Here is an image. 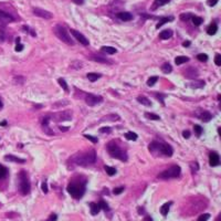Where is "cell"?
Masks as SVG:
<instances>
[{
  "instance_id": "1",
  "label": "cell",
  "mask_w": 221,
  "mask_h": 221,
  "mask_svg": "<svg viewBox=\"0 0 221 221\" xmlns=\"http://www.w3.org/2000/svg\"><path fill=\"white\" fill-rule=\"evenodd\" d=\"M86 188V178L83 176L74 177L67 185V192L74 199H81L85 194Z\"/></svg>"
},
{
  "instance_id": "2",
  "label": "cell",
  "mask_w": 221,
  "mask_h": 221,
  "mask_svg": "<svg viewBox=\"0 0 221 221\" xmlns=\"http://www.w3.org/2000/svg\"><path fill=\"white\" fill-rule=\"evenodd\" d=\"M96 160V153L94 149L86 151V153H80V154H75L73 157L70 158V161L73 164L71 168H73L74 166H81V167H87V166L92 165L95 163Z\"/></svg>"
},
{
  "instance_id": "3",
  "label": "cell",
  "mask_w": 221,
  "mask_h": 221,
  "mask_svg": "<svg viewBox=\"0 0 221 221\" xmlns=\"http://www.w3.org/2000/svg\"><path fill=\"white\" fill-rule=\"evenodd\" d=\"M148 148L154 154H160L164 155V156H167V157H172V154H174L172 146L168 145V144H163V143L153 142L149 144Z\"/></svg>"
},
{
  "instance_id": "4",
  "label": "cell",
  "mask_w": 221,
  "mask_h": 221,
  "mask_svg": "<svg viewBox=\"0 0 221 221\" xmlns=\"http://www.w3.org/2000/svg\"><path fill=\"white\" fill-rule=\"evenodd\" d=\"M106 148H107V151H108V154L111 155V157L116 158V159L122 160V161H126V160H127L126 151L123 150L115 142L108 143L107 146H106Z\"/></svg>"
},
{
  "instance_id": "5",
  "label": "cell",
  "mask_w": 221,
  "mask_h": 221,
  "mask_svg": "<svg viewBox=\"0 0 221 221\" xmlns=\"http://www.w3.org/2000/svg\"><path fill=\"white\" fill-rule=\"evenodd\" d=\"M18 180H19V191L21 192V195H28L31 189V186H30V181L29 178H28V175L24 170L19 172L18 175Z\"/></svg>"
},
{
  "instance_id": "6",
  "label": "cell",
  "mask_w": 221,
  "mask_h": 221,
  "mask_svg": "<svg viewBox=\"0 0 221 221\" xmlns=\"http://www.w3.org/2000/svg\"><path fill=\"white\" fill-rule=\"evenodd\" d=\"M54 33L60 40L63 41L64 43L69 44V45H73V44H74V41L71 39L69 32H67V29H65L63 26H61V24H56V26L54 27Z\"/></svg>"
},
{
  "instance_id": "7",
  "label": "cell",
  "mask_w": 221,
  "mask_h": 221,
  "mask_svg": "<svg viewBox=\"0 0 221 221\" xmlns=\"http://www.w3.org/2000/svg\"><path fill=\"white\" fill-rule=\"evenodd\" d=\"M180 172H181L180 167L178 165H174V166H172L170 168L161 172L157 177L160 178V179H165V180H167V179H170V178L179 177V176H180Z\"/></svg>"
},
{
  "instance_id": "8",
  "label": "cell",
  "mask_w": 221,
  "mask_h": 221,
  "mask_svg": "<svg viewBox=\"0 0 221 221\" xmlns=\"http://www.w3.org/2000/svg\"><path fill=\"white\" fill-rule=\"evenodd\" d=\"M49 117L51 121H54V122H67V121L72 119V112L71 111H62V112H58V113L50 114Z\"/></svg>"
},
{
  "instance_id": "9",
  "label": "cell",
  "mask_w": 221,
  "mask_h": 221,
  "mask_svg": "<svg viewBox=\"0 0 221 221\" xmlns=\"http://www.w3.org/2000/svg\"><path fill=\"white\" fill-rule=\"evenodd\" d=\"M103 102V97L100 95H94V94H86L85 95V103L89 106H95Z\"/></svg>"
},
{
  "instance_id": "10",
  "label": "cell",
  "mask_w": 221,
  "mask_h": 221,
  "mask_svg": "<svg viewBox=\"0 0 221 221\" xmlns=\"http://www.w3.org/2000/svg\"><path fill=\"white\" fill-rule=\"evenodd\" d=\"M71 31V33L73 34V37L75 38V40H78L80 42L81 44H83V45H89V40H87L86 38H85L84 35L82 34V33H80L79 31H76V30H74V29H71L70 30Z\"/></svg>"
},
{
  "instance_id": "11",
  "label": "cell",
  "mask_w": 221,
  "mask_h": 221,
  "mask_svg": "<svg viewBox=\"0 0 221 221\" xmlns=\"http://www.w3.org/2000/svg\"><path fill=\"white\" fill-rule=\"evenodd\" d=\"M13 20H15V18L12 17L11 15H9L7 12L0 10V24H8L10 22H12Z\"/></svg>"
},
{
  "instance_id": "12",
  "label": "cell",
  "mask_w": 221,
  "mask_h": 221,
  "mask_svg": "<svg viewBox=\"0 0 221 221\" xmlns=\"http://www.w3.org/2000/svg\"><path fill=\"white\" fill-rule=\"evenodd\" d=\"M33 13H34L35 16H38V17L44 18V19H51V18L53 17V15L51 12L47 11V10H43V9H40V8L33 9Z\"/></svg>"
},
{
  "instance_id": "13",
  "label": "cell",
  "mask_w": 221,
  "mask_h": 221,
  "mask_svg": "<svg viewBox=\"0 0 221 221\" xmlns=\"http://www.w3.org/2000/svg\"><path fill=\"white\" fill-rule=\"evenodd\" d=\"M183 74H185V76H186L187 79H196L199 73H198L197 69L191 67H188L186 71H183Z\"/></svg>"
},
{
  "instance_id": "14",
  "label": "cell",
  "mask_w": 221,
  "mask_h": 221,
  "mask_svg": "<svg viewBox=\"0 0 221 221\" xmlns=\"http://www.w3.org/2000/svg\"><path fill=\"white\" fill-rule=\"evenodd\" d=\"M209 164L211 167H216V166H218L220 164V158H219V155L217 153H211L209 155Z\"/></svg>"
},
{
  "instance_id": "15",
  "label": "cell",
  "mask_w": 221,
  "mask_h": 221,
  "mask_svg": "<svg viewBox=\"0 0 221 221\" xmlns=\"http://www.w3.org/2000/svg\"><path fill=\"white\" fill-rule=\"evenodd\" d=\"M197 116L205 123H208L210 119L212 118V115H211V114H210L208 111H201V113L200 114H197Z\"/></svg>"
},
{
  "instance_id": "16",
  "label": "cell",
  "mask_w": 221,
  "mask_h": 221,
  "mask_svg": "<svg viewBox=\"0 0 221 221\" xmlns=\"http://www.w3.org/2000/svg\"><path fill=\"white\" fill-rule=\"evenodd\" d=\"M119 116L117 114H110V115H106V116L102 117L100 119V122H115V121H118Z\"/></svg>"
},
{
  "instance_id": "17",
  "label": "cell",
  "mask_w": 221,
  "mask_h": 221,
  "mask_svg": "<svg viewBox=\"0 0 221 221\" xmlns=\"http://www.w3.org/2000/svg\"><path fill=\"white\" fill-rule=\"evenodd\" d=\"M5 160L7 161H13V163H20V164H24L26 160L22 159V158H19V157H16L13 155H6L5 156Z\"/></svg>"
},
{
  "instance_id": "18",
  "label": "cell",
  "mask_w": 221,
  "mask_h": 221,
  "mask_svg": "<svg viewBox=\"0 0 221 221\" xmlns=\"http://www.w3.org/2000/svg\"><path fill=\"white\" fill-rule=\"evenodd\" d=\"M117 17L122 21H129L133 19V15L129 12H119V13H117Z\"/></svg>"
},
{
  "instance_id": "19",
  "label": "cell",
  "mask_w": 221,
  "mask_h": 221,
  "mask_svg": "<svg viewBox=\"0 0 221 221\" xmlns=\"http://www.w3.org/2000/svg\"><path fill=\"white\" fill-rule=\"evenodd\" d=\"M169 1H170V0H155L153 6H151V10H156V9L159 8V7L164 6V5H167Z\"/></svg>"
},
{
  "instance_id": "20",
  "label": "cell",
  "mask_w": 221,
  "mask_h": 221,
  "mask_svg": "<svg viewBox=\"0 0 221 221\" xmlns=\"http://www.w3.org/2000/svg\"><path fill=\"white\" fill-rule=\"evenodd\" d=\"M172 37V30H164L159 33V39L161 40H168L169 38Z\"/></svg>"
},
{
  "instance_id": "21",
  "label": "cell",
  "mask_w": 221,
  "mask_h": 221,
  "mask_svg": "<svg viewBox=\"0 0 221 221\" xmlns=\"http://www.w3.org/2000/svg\"><path fill=\"white\" fill-rule=\"evenodd\" d=\"M90 210H91V215L96 216L97 213L100 212V210H101V208H100V205L99 204H95V202H91V204H90Z\"/></svg>"
},
{
  "instance_id": "22",
  "label": "cell",
  "mask_w": 221,
  "mask_h": 221,
  "mask_svg": "<svg viewBox=\"0 0 221 221\" xmlns=\"http://www.w3.org/2000/svg\"><path fill=\"white\" fill-rule=\"evenodd\" d=\"M217 31H218V26L216 24H211L208 28H207V33L209 35H213L217 33Z\"/></svg>"
},
{
  "instance_id": "23",
  "label": "cell",
  "mask_w": 221,
  "mask_h": 221,
  "mask_svg": "<svg viewBox=\"0 0 221 221\" xmlns=\"http://www.w3.org/2000/svg\"><path fill=\"white\" fill-rule=\"evenodd\" d=\"M172 205V202L170 201V202H166L165 205H163L161 206V208H160V213L163 216H167L168 215V211H169V208H170V206Z\"/></svg>"
},
{
  "instance_id": "24",
  "label": "cell",
  "mask_w": 221,
  "mask_h": 221,
  "mask_svg": "<svg viewBox=\"0 0 221 221\" xmlns=\"http://www.w3.org/2000/svg\"><path fill=\"white\" fill-rule=\"evenodd\" d=\"M189 86L192 87V89H201V87L205 86V81H194V82H190L189 83Z\"/></svg>"
},
{
  "instance_id": "25",
  "label": "cell",
  "mask_w": 221,
  "mask_h": 221,
  "mask_svg": "<svg viewBox=\"0 0 221 221\" xmlns=\"http://www.w3.org/2000/svg\"><path fill=\"white\" fill-rule=\"evenodd\" d=\"M137 101H138L140 104L145 105V106H151V102L147 99V97H145V96L139 95L138 97H137Z\"/></svg>"
},
{
  "instance_id": "26",
  "label": "cell",
  "mask_w": 221,
  "mask_h": 221,
  "mask_svg": "<svg viewBox=\"0 0 221 221\" xmlns=\"http://www.w3.org/2000/svg\"><path fill=\"white\" fill-rule=\"evenodd\" d=\"M172 20H174V17H164V18H161V19L159 20V22L156 24V28H157V29H159L160 27L164 26L166 22H168V21H172Z\"/></svg>"
},
{
  "instance_id": "27",
  "label": "cell",
  "mask_w": 221,
  "mask_h": 221,
  "mask_svg": "<svg viewBox=\"0 0 221 221\" xmlns=\"http://www.w3.org/2000/svg\"><path fill=\"white\" fill-rule=\"evenodd\" d=\"M188 61H189V58L183 56V55H181V56H177V58L175 59V63L177 64V65H180V64L186 63V62H188Z\"/></svg>"
},
{
  "instance_id": "28",
  "label": "cell",
  "mask_w": 221,
  "mask_h": 221,
  "mask_svg": "<svg viewBox=\"0 0 221 221\" xmlns=\"http://www.w3.org/2000/svg\"><path fill=\"white\" fill-rule=\"evenodd\" d=\"M86 76L91 82H95L101 78V74H99V73H87Z\"/></svg>"
},
{
  "instance_id": "29",
  "label": "cell",
  "mask_w": 221,
  "mask_h": 221,
  "mask_svg": "<svg viewBox=\"0 0 221 221\" xmlns=\"http://www.w3.org/2000/svg\"><path fill=\"white\" fill-rule=\"evenodd\" d=\"M101 50H102L103 52L107 53V54H114V53L117 52V50L115 49V48H113V47H105V45L101 48Z\"/></svg>"
},
{
  "instance_id": "30",
  "label": "cell",
  "mask_w": 221,
  "mask_h": 221,
  "mask_svg": "<svg viewBox=\"0 0 221 221\" xmlns=\"http://www.w3.org/2000/svg\"><path fill=\"white\" fill-rule=\"evenodd\" d=\"M191 21H192V24H195L196 27H198V26H200V24L204 22V19H202L201 17H196V16H192Z\"/></svg>"
},
{
  "instance_id": "31",
  "label": "cell",
  "mask_w": 221,
  "mask_h": 221,
  "mask_svg": "<svg viewBox=\"0 0 221 221\" xmlns=\"http://www.w3.org/2000/svg\"><path fill=\"white\" fill-rule=\"evenodd\" d=\"M161 71H163L164 73H166V74H168V73H170L172 71V67L169 63H164L163 65H161Z\"/></svg>"
},
{
  "instance_id": "32",
  "label": "cell",
  "mask_w": 221,
  "mask_h": 221,
  "mask_svg": "<svg viewBox=\"0 0 221 221\" xmlns=\"http://www.w3.org/2000/svg\"><path fill=\"white\" fill-rule=\"evenodd\" d=\"M104 169L106 174L108 176H114V175L116 174V169L114 168V167H111V166H104Z\"/></svg>"
},
{
  "instance_id": "33",
  "label": "cell",
  "mask_w": 221,
  "mask_h": 221,
  "mask_svg": "<svg viewBox=\"0 0 221 221\" xmlns=\"http://www.w3.org/2000/svg\"><path fill=\"white\" fill-rule=\"evenodd\" d=\"M92 60L93 61H96V62H101V63H107V64H111L112 62L111 61H108L107 59H105V58H101V56H92Z\"/></svg>"
},
{
  "instance_id": "34",
  "label": "cell",
  "mask_w": 221,
  "mask_h": 221,
  "mask_svg": "<svg viewBox=\"0 0 221 221\" xmlns=\"http://www.w3.org/2000/svg\"><path fill=\"white\" fill-rule=\"evenodd\" d=\"M8 175V169L5 167V166L0 165V179H3V178L7 177Z\"/></svg>"
},
{
  "instance_id": "35",
  "label": "cell",
  "mask_w": 221,
  "mask_h": 221,
  "mask_svg": "<svg viewBox=\"0 0 221 221\" xmlns=\"http://www.w3.org/2000/svg\"><path fill=\"white\" fill-rule=\"evenodd\" d=\"M125 137L128 140H136L137 139V134L136 133H133V132H127L125 134Z\"/></svg>"
},
{
  "instance_id": "36",
  "label": "cell",
  "mask_w": 221,
  "mask_h": 221,
  "mask_svg": "<svg viewBox=\"0 0 221 221\" xmlns=\"http://www.w3.org/2000/svg\"><path fill=\"white\" fill-rule=\"evenodd\" d=\"M58 82H59V84H60V86H61L62 89H63V90L65 91V92H69V86H67V82H65V80L61 79V78H60V79L58 80Z\"/></svg>"
},
{
  "instance_id": "37",
  "label": "cell",
  "mask_w": 221,
  "mask_h": 221,
  "mask_svg": "<svg viewBox=\"0 0 221 221\" xmlns=\"http://www.w3.org/2000/svg\"><path fill=\"white\" fill-rule=\"evenodd\" d=\"M145 117L148 119H153V121H159L160 117L156 114H153V113H145Z\"/></svg>"
},
{
  "instance_id": "38",
  "label": "cell",
  "mask_w": 221,
  "mask_h": 221,
  "mask_svg": "<svg viewBox=\"0 0 221 221\" xmlns=\"http://www.w3.org/2000/svg\"><path fill=\"white\" fill-rule=\"evenodd\" d=\"M157 81H158V76H150L148 79V81H147V85H148V86H153V85L156 84Z\"/></svg>"
},
{
  "instance_id": "39",
  "label": "cell",
  "mask_w": 221,
  "mask_h": 221,
  "mask_svg": "<svg viewBox=\"0 0 221 221\" xmlns=\"http://www.w3.org/2000/svg\"><path fill=\"white\" fill-rule=\"evenodd\" d=\"M194 131H195V133H196V135H197L198 137L199 136H201V134H202V127H201L200 125H195L194 126Z\"/></svg>"
},
{
  "instance_id": "40",
  "label": "cell",
  "mask_w": 221,
  "mask_h": 221,
  "mask_svg": "<svg viewBox=\"0 0 221 221\" xmlns=\"http://www.w3.org/2000/svg\"><path fill=\"white\" fill-rule=\"evenodd\" d=\"M190 168H191V172H197L199 170V165H198L197 161H192L190 164Z\"/></svg>"
},
{
  "instance_id": "41",
  "label": "cell",
  "mask_w": 221,
  "mask_h": 221,
  "mask_svg": "<svg viewBox=\"0 0 221 221\" xmlns=\"http://www.w3.org/2000/svg\"><path fill=\"white\" fill-rule=\"evenodd\" d=\"M197 59L200 62H206L207 60H208V55L205 54V53H199V54L197 55Z\"/></svg>"
},
{
  "instance_id": "42",
  "label": "cell",
  "mask_w": 221,
  "mask_h": 221,
  "mask_svg": "<svg viewBox=\"0 0 221 221\" xmlns=\"http://www.w3.org/2000/svg\"><path fill=\"white\" fill-rule=\"evenodd\" d=\"M192 18V13H181L180 15V19L183 21H187V20H189V19H191Z\"/></svg>"
},
{
  "instance_id": "43",
  "label": "cell",
  "mask_w": 221,
  "mask_h": 221,
  "mask_svg": "<svg viewBox=\"0 0 221 221\" xmlns=\"http://www.w3.org/2000/svg\"><path fill=\"white\" fill-rule=\"evenodd\" d=\"M100 208H101V209H103V210H105V211H108V210H110V208H108V205L106 204V202H105L104 200H101L100 201Z\"/></svg>"
},
{
  "instance_id": "44",
  "label": "cell",
  "mask_w": 221,
  "mask_h": 221,
  "mask_svg": "<svg viewBox=\"0 0 221 221\" xmlns=\"http://www.w3.org/2000/svg\"><path fill=\"white\" fill-rule=\"evenodd\" d=\"M209 218H210L209 213H204V215H201L200 217H198L197 221H208V219Z\"/></svg>"
},
{
  "instance_id": "45",
  "label": "cell",
  "mask_w": 221,
  "mask_h": 221,
  "mask_svg": "<svg viewBox=\"0 0 221 221\" xmlns=\"http://www.w3.org/2000/svg\"><path fill=\"white\" fill-rule=\"evenodd\" d=\"M123 191H124V187H116V188L113 189L114 195H119V194H122Z\"/></svg>"
},
{
  "instance_id": "46",
  "label": "cell",
  "mask_w": 221,
  "mask_h": 221,
  "mask_svg": "<svg viewBox=\"0 0 221 221\" xmlns=\"http://www.w3.org/2000/svg\"><path fill=\"white\" fill-rule=\"evenodd\" d=\"M84 137L86 138V139L91 140L92 143H97V142H99V139H97V138H95V137H93V136H91V135H84Z\"/></svg>"
},
{
  "instance_id": "47",
  "label": "cell",
  "mask_w": 221,
  "mask_h": 221,
  "mask_svg": "<svg viewBox=\"0 0 221 221\" xmlns=\"http://www.w3.org/2000/svg\"><path fill=\"white\" fill-rule=\"evenodd\" d=\"M215 63L218 65V67H220L221 65V55L220 54H217L215 58Z\"/></svg>"
},
{
  "instance_id": "48",
  "label": "cell",
  "mask_w": 221,
  "mask_h": 221,
  "mask_svg": "<svg viewBox=\"0 0 221 221\" xmlns=\"http://www.w3.org/2000/svg\"><path fill=\"white\" fill-rule=\"evenodd\" d=\"M41 189H42V191H43L44 194H47V192H48V183H47V181H43V183H42V185H41Z\"/></svg>"
},
{
  "instance_id": "49",
  "label": "cell",
  "mask_w": 221,
  "mask_h": 221,
  "mask_svg": "<svg viewBox=\"0 0 221 221\" xmlns=\"http://www.w3.org/2000/svg\"><path fill=\"white\" fill-rule=\"evenodd\" d=\"M218 1H219V0H207V3H208V6L213 7V6H216V5L218 3Z\"/></svg>"
},
{
  "instance_id": "50",
  "label": "cell",
  "mask_w": 221,
  "mask_h": 221,
  "mask_svg": "<svg viewBox=\"0 0 221 221\" xmlns=\"http://www.w3.org/2000/svg\"><path fill=\"white\" fill-rule=\"evenodd\" d=\"M16 51L17 52H21L22 50H24V44H21V43H18L17 45H16Z\"/></svg>"
},
{
  "instance_id": "51",
  "label": "cell",
  "mask_w": 221,
  "mask_h": 221,
  "mask_svg": "<svg viewBox=\"0 0 221 221\" xmlns=\"http://www.w3.org/2000/svg\"><path fill=\"white\" fill-rule=\"evenodd\" d=\"M155 96H156V97H157V99H159L160 100V102H161V104L163 105H165V103H164V97H165L166 95H160V94H155Z\"/></svg>"
},
{
  "instance_id": "52",
  "label": "cell",
  "mask_w": 221,
  "mask_h": 221,
  "mask_svg": "<svg viewBox=\"0 0 221 221\" xmlns=\"http://www.w3.org/2000/svg\"><path fill=\"white\" fill-rule=\"evenodd\" d=\"M100 132L101 133H111V127H102L101 129H100Z\"/></svg>"
},
{
  "instance_id": "53",
  "label": "cell",
  "mask_w": 221,
  "mask_h": 221,
  "mask_svg": "<svg viewBox=\"0 0 221 221\" xmlns=\"http://www.w3.org/2000/svg\"><path fill=\"white\" fill-rule=\"evenodd\" d=\"M183 136L185 137V138H189V137H190V132L189 131H183Z\"/></svg>"
},
{
  "instance_id": "54",
  "label": "cell",
  "mask_w": 221,
  "mask_h": 221,
  "mask_svg": "<svg viewBox=\"0 0 221 221\" xmlns=\"http://www.w3.org/2000/svg\"><path fill=\"white\" fill-rule=\"evenodd\" d=\"M56 219H58V216L55 215V213H53V215L50 216V220L49 221H55Z\"/></svg>"
},
{
  "instance_id": "55",
  "label": "cell",
  "mask_w": 221,
  "mask_h": 221,
  "mask_svg": "<svg viewBox=\"0 0 221 221\" xmlns=\"http://www.w3.org/2000/svg\"><path fill=\"white\" fill-rule=\"evenodd\" d=\"M59 128H60V131L61 132H67L70 127H67V126H60Z\"/></svg>"
},
{
  "instance_id": "56",
  "label": "cell",
  "mask_w": 221,
  "mask_h": 221,
  "mask_svg": "<svg viewBox=\"0 0 221 221\" xmlns=\"http://www.w3.org/2000/svg\"><path fill=\"white\" fill-rule=\"evenodd\" d=\"M73 1H74L76 5H82V3L84 2V0H73Z\"/></svg>"
},
{
  "instance_id": "57",
  "label": "cell",
  "mask_w": 221,
  "mask_h": 221,
  "mask_svg": "<svg viewBox=\"0 0 221 221\" xmlns=\"http://www.w3.org/2000/svg\"><path fill=\"white\" fill-rule=\"evenodd\" d=\"M144 221H153V219H151V217H149V216H146Z\"/></svg>"
},
{
  "instance_id": "58",
  "label": "cell",
  "mask_w": 221,
  "mask_h": 221,
  "mask_svg": "<svg viewBox=\"0 0 221 221\" xmlns=\"http://www.w3.org/2000/svg\"><path fill=\"white\" fill-rule=\"evenodd\" d=\"M183 47H189L190 42H189V41H186V42H183Z\"/></svg>"
},
{
  "instance_id": "59",
  "label": "cell",
  "mask_w": 221,
  "mask_h": 221,
  "mask_svg": "<svg viewBox=\"0 0 221 221\" xmlns=\"http://www.w3.org/2000/svg\"><path fill=\"white\" fill-rule=\"evenodd\" d=\"M145 211H144V209H143L142 207H138V213H144Z\"/></svg>"
},
{
  "instance_id": "60",
  "label": "cell",
  "mask_w": 221,
  "mask_h": 221,
  "mask_svg": "<svg viewBox=\"0 0 221 221\" xmlns=\"http://www.w3.org/2000/svg\"><path fill=\"white\" fill-rule=\"evenodd\" d=\"M0 125H1V126H6L7 125V121H2V122L0 123Z\"/></svg>"
},
{
  "instance_id": "61",
  "label": "cell",
  "mask_w": 221,
  "mask_h": 221,
  "mask_svg": "<svg viewBox=\"0 0 221 221\" xmlns=\"http://www.w3.org/2000/svg\"><path fill=\"white\" fill-rule=\"evenodd\" d=\"M3 107V103H2V100L0 99V110H1V108Z\"/></svg>"
},
{
  "instance_id": "62",
  "label": "cell",
  "mask_w": 221,
  "mask_h": 221,
  "mask_svg": "<svg viewBox=\"0 0 221 221\" xmlns=\"http://www.w3.org/2000/svg\"><path fill=\"white\" fill-rule=\"evenodd\" d=\"M16 42H17V44L20 43V38H17V39H16Z\"/></svg>"
}]
</instances>
